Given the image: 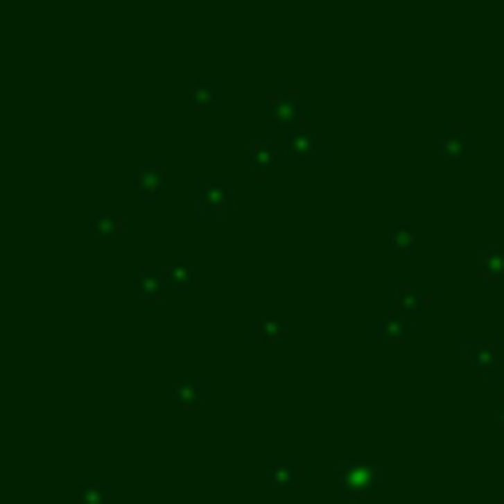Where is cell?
Here are the masks:
<instances>
[{"label":"cell","mask_w":504,"mask_h":504,"mask_svg":"<svg viewBox=\"0 0 504 504\" xmlns=\"http://www.w3.org/2000/svg\"><path fill=\"white\" fill-rule=\"evenodd\" d=\"M268 111H272V119H288V123H292L295 114H299V107H295V95H292V91H272Z\"/></svg>","instance_id":"cell-1"},{"label":"cell","mask_w":504,"mask_h":504,"mask_svg":"<svg viewBox=\"0 0 504 504\" xmlns=\"http://www.w3.org/2000/svg\"><path fill=\"white\" fill-rule=\"evenodd\" d=\"M225 197H229V185L225 182H205L197 189V209H217Z\"/></svg>","instance_id":"cell-2"},{"label":"cell","mask_w":504,"mask_h":504,"mask_svg":"<svg viewBox=\"0 0 504 504\" xmlns=\"http://www.w3.org/2000/svg\"><path fill=\"white\" fill-rule=\"evenodd\" d=\"M370 485H374V477H370V469L363 461L343 465V489H370Z\"/></svg>","instance_id":"cell-3"},{"label":"cell","mask_w":504,"mask_h":504,"mask_svg":"<svg viewBox=\"0 0 504 504\" xmlns=\"http://www.w3.org/2000/svg\"><path fill=\"white\" fill-rule=\"evenodd\" d=\"M492 355H496V343H469V363H477V367H492Z\"/></svg>","instance_id":"cell-4"},{"label":"cell","mask_w":504,"mask_h":504,"mask_svg":"<svg viewBox=\"0 0 504 504\" xmlns=\"http://www.w3.org/2000/svg\"><path fill=\"white\" fill-rule=\"evenodd\" d=\"M480 268H485V276H489V280H496V276L504 272V252H485Z\"/></svg>","instance_id":"cell-5"},{"label":"cell","mask_w":504,"mask_h":504,"mask_svg":"<svg viewBox=\"0 0 504 504\" xmlns=\"http://www.w3.org/2000/svg\"><path fill=\"white\" fill-rule=\"evenodd\" d=\"M288 146H292L295 154H311V150H315V138L304 130V134H292V138H288Z\"/></svg>","instance_id":"cell-6"},{"label":"cell","mask_w":504,"mask_h":504,"mask_svg":"<svg viewBox=\"0 0 504 504\" xmlns=\"http://www.w3.org/2000/svg\"><path fill=\"white\" fill-rule=\"evenodd\" d=\"M154 182H162V166H142V170H138V185L150 189Z\"/></svg>","instance_id":"cell-7"},{"label":"cell","mask_w":504,"mask_h":504,"mask_svg":"<svg viewBox=\"0 0 504 504\" xmlns=\"http://www.w3.org/2000/svg\"><path fill=\"white\" fill-rule=\"evenodd\" d=\"M422 299H426V292H406V288H398V304H410V311L418 308Z\"/></svg>","instance_id":"cell-8"},{"label":"cell","mask_w":504,"mask_h":504,"mask_svg":"<svg viewBox=\"0 0 504 504\" xmlns=\"http://www.w3.org/2000/svg\"><path fill=\"white\" fill-rule=\"evenodd\" d=\"M252 154H257L260 166H268L272 162V142H252Z\"/></svg>","instance_id":"cell-9"},{"label":"cell","mask_w":504,"mask_h":504,"mask_svg":"<svg viewBox=\"0 0 504 504\" xmlns=\"http://www.w3.org/2000/svg\"><path fill=\"white\" fill-rule=\"evenodd\" d=\"M95 225L103 229V233H111L114 225H119V217H114V213H95Z\"/></svg>","instance_id":"cell-10"},{"label":"cell","mask_w":504,"mask_h":504,"mask_svg":"<svg viewBox=\"0 0 504 504\" xmlns=\"http://www.w3.org/2000/svg\"><path fill=\"white\" fill-rule=\"evenodd\" d=\"M272 477H276V480H292L295 477V465H276V469H272Z\"/></svg>","instance_id":"cell-11"},{"label":"cell","mask_w":504,"mask_h":504,"mask_svg":"<svg viewBox=\"0 0 504 504\" xmlns=\"http://www.w3.org/2000/svg\"><path fill=\"white\" fill-rule=\"evenodd\" d=\"M257 331H260V335H280V327H276V323H260Z\"/></svg>","instance_id":"cell-12"},{"label":"cell","mask_w":504,"mask_h":504,"mask_svg":"<svg viewBox=\"0 0 504 504\" xmlns=\"http://www.w3.org/2000/svg\"><path fill=\"white\" fill-rule=\"evenodd\" d=\"M501 410H504V402H501Z\"/></svg>","instance_id":"cell-13"}]
</instances>
